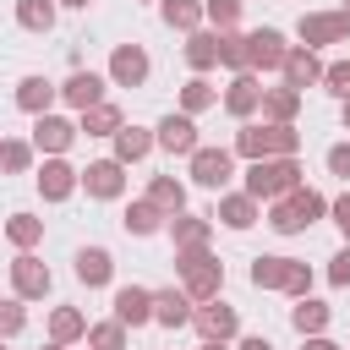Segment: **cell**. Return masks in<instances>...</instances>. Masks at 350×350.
Listing matches in <instances>:
<instances>
[{
  "mask_svg": "<svg viewBox=\"0 0 350 350\" xmlns=\"http://www.w3.org/2000/svg\"><path fill=\"white\" fill-rule=\"evenodd\" d=\"M175 268H180V290L191 301H213L219 284H224V262L208 252V246H180L175 252Z\"/></svg>",
  "mask_w": 350,
  "mask_h": 350,
  "instance_id": "1",
  "label": "cell"
},
{
  "mask_svg": "<svg viewBox=\"0 0 350 350\" xmlns=\"http://www.w3.org/2000/svg\"><path fill=\"white\" fill-rule=\"evenodd\" d=\"M301 186V164H295V153H273V159H252V170H246V191L262 202H273V197H284V191H295Z\"/></svg>",
  "mask_w": 350,
  "mask_h": 350,
  "instance_id": "2",
  "label": "cell"
},
{
  "mask_svg": "<svg viewBox=\"0 0 350 350\" xmlns=\"http://www.w3.org/2000/svg\"><path fill=\"white\" fill-rule=\"evenodd\" d=\"M328 213V202L312 191V186H295V191H284V197H273V208H268V224L279 230V235H295V230H306V224H317Z\"/></svg>",
  "mask_w": 350,
  "mask_h": 350,
  "instance_id": "3",
  "label": "cell"
},
{
  "mask_svg": "<svg viewBox=\"0 0 350 350\" xmlns=\"http://www.w3.org/2000/svg\"><path fill=\"white\" fill-rule=\"evenodd\" d=\"M295 148H301L295 126H279V120L241 126V137H235V153H241V159H273V153H295Z\"/></svg>",
  "mask_w": 350,
  "mask_h": 350,
  "instance_id": "4",
  "label": "cell"
},
{
  "mask_svg": "<svg viewBox=\"0 0 350 350\" xmlns=\"http://www.w3.org/2000/svg\"><path fill=\"white\" fill-rule=\"evenodd\" d=\"M295 33H301L306 49H317V44H345V38H350V16H345V11H306Z\"/></svg>",
  "mask_w": 350,
  "mask_h": 350,
  "instance_id": "5",
  "label": "cell"
},
{
  "mask_svg": "<svg viewBox=\"0 0 350 350\" xmlns=\"http://www.w3.org/2000/svg\"><path fill=\"white\" fill-rule=\"evenodd\" d=\"M109 82H115V88H142V82H148V49H142V44H115V55H109Z\"/></svg>",
  "mask_w": 350,
  "mask_h": 350,
  "instance_id": "6",
  "label": "cell"
},
{
  "mask_svg": "<svg viewBox=\"0 0 350 350\" xmlns=\"http://www.w3.org/2000/svg\"><path fill=\"white\" fill-rule=\"evenodd\" d=\"M230 175H235V159H230V148H197V153H191V180H197V186L219 191Z\"/></svg>",
  "mask_w": 350,
  "mask_h": 350,
  "instance_id": "7",
  "label": "cell"
},
{
  "mask_svg": "<svg viewBox=\"0 0 350 350\" xmlns=\"http://www.w3.org/2000/svg\"><path fill=\"white\" fill-rule=\"evenodd\" d=\"M284 33H273V27H257V33H246V66L252 71H273V66H284Z\"/></svg>",
  "mask_w": 350,
  "mask_h": 350,
  "instance_id": "8",
  "label": "cell"
},
{
  "mask_svg": "<svg viewBox=\"0 0 350 350\" xmlns=\"http://www.w3.org/2000/svg\"><path fill=\"white\" fill-rule=\"evenodd\" d=\"M191 323H197V334H202V339H230V334L241 328L235 306H230V301H219V295H213V301H202V306L191 312Z\"/></svg>",
  "mask_w": 350,
  "mask_h": 350,
  "instance_id": "9",
  "label": "cell"
},
{
  "mask_svg": "<svg viewBox=\"0 0 350 350\" xmlns=\"http://www.w3.org/2000/svg\"><path fill=\"white\" fill-rule=\"evenodd\" d=\"M11 284H16L22 301H44V295H49V268H44L33 252H22V257L11 262Z\"/></svg>",
  "mask_w": 350,
  "mask_h": 350,
  "instance_id": "10",
  "label": "cell"
},
{
  "mask_svg": "<svg viewBox=\"0 0 350 350\" xmlns=\"http://www.w3.org/2000/svg\"><path fill=\"white\" fill-rule=\"evenodd\" d=\"M153 142H159L164 153H186V159H191V153L202 148V142H197V126H191V115H164V120H159V137H153Z\"/></svg>",
  "mask_w": 350,
  "mask_h": 350,
  "instance_id": "11",
  "label": "cell"
},
{
  "mask_svg": "<svg viewBox=\"0 0 350 350\" xmlns=\"http://www.w3.org/2000/svg\"><path fill=\"white\" fill-rule=\"evenodd\" d=\"M115 317H120L126 328L153 323V290H142V284H120V290H115Z\"/></svg>",
  "mask_w": 350,
  "mask_h": 350,
  "instance_id": "12",
  "label": "cell"
},
{
  "mask_svg": "<svg viewBox=\"0 0 350 350\" xmlns=\"http://www.w3.org/2000/svg\"><path fill=\"white\" fill-rule=\"evenodd\" d=\"M120 170H126L120 159H98V164H88V170H82L88 197H120V191H126V175H120Z\"/></svg>",
  "mask_w": 350,
  "mask_h": 350,
  "instance_id": "13",
  "label": "cell"
},
{
  "mask_svg": "<svg viewBox=\"0 0 350 350\" xmlns=\"http://www.w3.org/2000/svg\"><path fill=\"white\" fill-rule=\"evenodd\" d=\"M279 71H284V82H290V88H312V82H323V71H328V66L301 44V49H284V66H279Z\"/></svg>",
  "mask_w": 350,
  "mask_h": 350,
  "instance_id": "14",
  "label": "cell"
},
{
  "mask_svg": "<svg viewBox=\"0 0 350 350\" xmlns=\"http://www.w3.org/2000/svg\"><path fill=\"white\" fill-rule=\"evenodd\" d=\"M60 98H66L71 109H93V104H104V77H93V71H71V77L60 82Z\"/></svg>",
  "mask_w": 350,
  "mask_h": 350,
  "instance_id": "15",
  "label": "cell"
},
{
  "mask_svg": "<svg viewBox=\"0 0 350 350\" xmlns=\"http://www.w3.org/2000/svg\"><path fill=\"white\" fill-rule=\"evenodd\" d=\"M224 109L241 115V120H246L252 109H262V82H257L252 71H235V82L224 88Z\"/></svg>",
  "mask_w": 350,
  "mask_h": 350,
  "instance_id": "16",
  "label": "cell"
},
{
  "mask_svg": "<svg viewBox=\"0 0 350 350\" xmlns=\"http://www.w3.org/2000/svg\"><path fill=\"white\" fill-rule=\"evenodd\" d=\"M71 137H77V126L60 120V115H38V120H33V148H38V153H66Z\"/></svg>",
  "mask_w": 350,
  "mask_h": 350,
  "instance_id": "17",
  "label": "cell"
},
{
  "mask_svg": "<svg viewBox=\"0 0 350 350\" xmlns=\"http://www.w3.org/2000/svg\"><path fill=\"white\" fill-rule=\"evenodd\" d=\"M77 180H82V170H71L66 159H49V164L38 170V191H44L49 202H66V197L77 191Z\"/></svg>",
  "mask_w": 350,
  "mask_h": 350,
  "instance_id": "18",
  "label": "cell"
},
{
  "mask_svg": "<svg viewBox=\"0 0 350 350\" xmlns=\"http://www.w3.org/2000/svg\"><path fill=\"white\" fill-rule=\"evenodd\" d=\"M153 323L186 328V323H191V295H186V290H153Z\"/></svg>",
  "mask_w": 350,
  "mask_h": 350,
  "instance_id": "19",
  "label": "cell"
},
{
  "mask_svg": "<svg viewBox=\"0 0 350 350\" xmlns=\"http://www.w3.org/2000/svg\"><path fill=\"white\" fill-rule=\"evenodd\" d=\"M55 82H44V77H22L16 82V109H27V115H49V104H55Z\"/></svg>",
  "mask_w": 350,
  "mask_h": 350,
  "instance_id": "20",
  "label": "cell"
},
{
  "mask_svg": "<svg viewBox=\"0 0 350 350\" xmlns=\"http://www.w3.org/2000/svg\"><path fill=\"white\" fill-rule=\"evenodd\" d=\"M295 109H301V88H262V115L268 120H279V126H290L295 120Z\"/></svg>",
  "mask_w": 350,
  "mask_h": 350,
  "instance_id": "21",
  "label": "cell"
},
{
  "mask_svg": "<svg viewBox=\"0 0 350 350\" xmlns=\"http://www.w3.org/2000/svg\"><path fill=\"white\" fill-rule=\"evenodd\" d=\"M148 153H153V131H142V126H120L115 131V159L120 164H137Z\"/></svg>",
  "mask_w": 350,
  "mask_h": 350,
  "instance_id": "22",
  "label": "cell"
},
{
  "mask_svg": "<svg viewBox=\"0 0 350 350\" xmlns=\"http://www.w3.org/2000/svg\"><path fill=\"white\" fill-rule=\"evenodd\" d=\"M109 273H115V262H109L104 246H82L77 252V279L82 284H109Z\"/></svg>",
  "mask_w": 350,
  "mask_h": 350,
  "instance_id": "23",
  "label": "cell"
},
{
  "mask_svg": "<svg viewBox=\"0 0 350 350\" xmlns=\"http://www.w3.org/2000/svg\"><path fill=\"white\" fill-rule=\"evenodd\" d=\"M213 219H224L230 230H246V224H257V197L252 191H235V197H224L219 202V213Z\"/></svg>",
  "mask_w": 350,
  "mask_h": 350,
  "instance_id": "24",
  "label": "cell"
},
{
  "mask_svg": "<svg viewBox=\"0 0 350 350\" xmlns=\"http://www.w3.org/2000/svg\"><path fill=\"white\" fill-rule=\"evenodd\" d=\"M164 219H170V213H164L159 202H148V197H142V202H131V208H126V219H120V224H126V235H153Z\"/></svg>",
  "mask_w": 350,
  "mask_h": 350,
  "instance_id": "25",
  "label": "cell"
},
{
  "mask_svg": "<svg viewBox=\"0 0 350 350\" xmlns=\"http://www.w3.org/2000/svg\"><path fill=\"white\" fill-rule=\"evenodd\" d=\"M208 219L202 213H170V235H175V246H208Z\"/></svg>",
  "mask_w": 350,
  "mask_h": 350,
  "instance_id": "26",
  "label": "cell"
},
{
  "mask_svg": "<svg viewBox=\"0 0 350 350\" xmlns=\"http://www.w3.org/2000/svg\"><path fill=\"white\" fill-rule=\"evenodd\" d=\"M148 202H159L164 213H180V208H186V186H180L175 175H153V180H148Z\"/></svg>",
  "mask_w": 350,
  "mask_h": 350,
  "instance_id": "27",
  "label": "cell"
},
{
  "mask_svg": "<svg viewBox=\"0 0 350 350\" xmlns=\"http://www.w3.org/2000/svg\"><path fill=\"white\" fill-rule=\"evenodd\" d=\"M290 262H295V257H257V262H252V284H257V290H284Z\"/></svg>",
  "mask_w": 350,
  "mask_h": 350,
  "instance_id": "28",
  "label": "cell"
},
{
  "mask_svg": "<svg viewBox=\"0 0 350 350\" xmlns=\"http://www.w3.org/2000/svg\"><path fill=\"white\" fill-rule=\"evenodd\" d=\"M49 334H55V345H71V339H82V334H88V317H82L77 306H55Z\"/></svg>",
  "mask_w": 350,
  "mask_h": 350,
  "instance_id": "29",
  "label": "cell"
},
{
  "mask_svg": "<svg viewBox=\"0 0 350 350\" xmlns=\"http://www.w3.org/2000/svg\"><path fill=\"white\" fill-rule=\"evenodd\" d=\"M82 131H88V137H115V131H120V109H115V104L82 109Z\"/></svg>",
  "mask_w": 350,
  "mask_h": 350,
  "instance_id": "30",
  "label": "cell"
},
{
  "mask_svg": "<svg viewBox=\"0 0 350 350\" xmlns=\"http://www.w3.org/2000/svg\"><path fill=\"white\" fill-rule=\"evenodd\" d=\"M16 22H22L27 33H49V27H55V5H49V0H16Z\"/></svg>",
  "mask_w": 350,
  "mask_h": 350,
  "instance_id": "31",
  "label": "cell"
},
{
  "mask_svg": "<svg viewBox=\"0 0 350 350\" xmlns=\"http://www.w3.org/2000/svg\"><path fill=\"white\" fill-rule=\"evenodd\" d=\"M186 60H191L197 71L219 66V33H191V38H186Z\"/></svg>",
  "mask_w": 350,
  "mask_h": 350,
  "instance_id": "32",
  "label": "cell"
},
{
  "mask_svg": "<svg viewBox=\"0 0 350 350\" xmlns=\"http://www.w3.org/2000/svg\"><path fill=\"white\" fill-rule=\"evenodd\" d=\"M290 323H295L301 334H323V328H328V306H323V301H312V295H301V306L290 312Z\"/></svg>",
  "mask_w": 350,
  "mask_h": 350,
  "instance_id": "33",
  "label": "cell"
},
{
  "mask_svg": "<svg viewBox=\"0 0 350 350\" xmlns=\"http://www.w3.org/2000/svg\"><path fill=\"white\" fill-rule=\"evenodd\" d=\"M219 66H230V71H252L246 66V33H219Z\"/></svg>",
  "mask_w": 350,
  "mask_h": 350,
  "instance_id": "34",
  "label": "cell"
},
{
  "mask_svg": "<svg viewBox=\"0 0 350 350\" xmlns=\"http://www.w3.org/2000/svg\"><path fill=\"white\" fill-rule=\"evenodd\" d=\"M5 235L27 252V246H38L44 241V219H33V213H11V224H5Z\"/></svg>",
  "mask_w": 350,
  "mask_h": 350,
  "instance_id": "35",
  "label": "cell"
},
{
  "mask_svg": "<svg viewBox=\"0 0 350 350\" xmlns=\"http://www.w3.org/2000/svg\"><path fill=\"white\" fill-rule=\"evenodd\" d=\"M164 22H170V27H180V33H197L202 5H197V0H164Z\"/></svg>",
  "mask_w": 350,
  "mask_h": 350,
  "instance_id": "36",
  "label": "cell"
},
{
  "mask_svg": "<svg viewBox=\"0 0 350 350\" xmlns=\"http://www.w3.org/2000/svg\"><path fill=\"white\" fill-rule=\"evenodd\" d=\"M88 345H93V350H126V323H120V317L93 323V328H88Z\"/></svg>",
  "mask_w": 350,
  "mask_h": 350,
  "instance_id": "37",
  "label": "cell"
},
{
  "mask_svg": "<svg viewBox=\"0 0 350 350\" xmlns=\"http://www.w3.org/2000/svg\"><path fill=\"white\" fill-rule=\"evenodd\" d=\"M213 98H219V93H213V82H202V77H191V82L180 88V109H186V115H197V109H208Z\"/></svg>",
  "mask_w": 350,
  "mask_h": 350,
  "instance_id": "38",
  "label": "cell"
},
{
  "mask_svg": "<svg viewBox=\"0 0 350 350\" xmlns=\"http://www.w3.org/2000/svg\"><path fill=\"white\" fill-rule=\"evenodd\" d=\"M202 16H208L219 33H230V27L241 22V0H208V5H202Z\"/></svg>",
  "mask_w": 350,
  "mask_h": 350,
  "instance_id": "39",
  "label": "cell"
},
{
  "mask_svg": "<svg viewBox=\"0 0 350 350\" xmlns=\"http://www.w3.org/2000/svg\"><path fill=\"white\" fill-rule=\"evenodd\" d=\"M27 164H33V148H27V142H16V137H11V142H0V170L22 175Z\"/></svg>",
  "mask_w": 350,
  "mask_h": 350,
  "instance_id": "40",
  "label": "cell"
},
{
  "mask_svg": "<svg viewBox=\"0 0 350 350\" xmlns=\"http://www.w3.org/2000/svg\"><path fill=\"white\" fill-rule=\"evenodd\" d=\"M22 323H27V312H22V295H16V301H0V339L22 334Z\"/></svg>",
  "mask_w": 350,
  "mask_h": 350,
  "instance_id": "41",
  "label": "cell"
},
{
  "mask_svg": "<svg viewBox=\"0 0 350 350\" xmlns=\"http://www.w3.org/2000/svg\"><path fill=\"white\" fill-rule=\"evenodd\" d=\"M306 290H312V268H306V262H290V279H284V295H295V301H301Z\"/></svg>",
  "mask_w": 350,
  "mask_h": 350,
  "instance_id": "42",
  "label": "cell"
},
{
  "mask_svg": "<svg viewBox=\"0 0 350 350\" xmlns=\"http://www.w3.org/2000/svg\"><path fill=\"white\" fill-rule=\"evenodd\" d=\"M323 82H328L339 98H350V60H334V66L323 71Z\"/></svg>",
  "mask_w": 350,
  "mask_h": 350,
  "instance_id": "43",
  "label": "cell"
},
{
  "mask_svg": "<svg viewBox=\"0 0 350 350\" xmlns=\"http://www.w3.org/2000/svg\"><path fill=\"white\" fill-rule=\"evenodd\" d=\"M328 279H334V284H339V290H345V284H350V246H345V252H334V257H328Z\"/></svg>",
  "mask_w": 350,
  "mask_h": 350,
  "instance_id": "44",
  "label": "cell"
},
{
  "mask_svg": "<svg viewBox=\"0 0 350 350\" xmlns=\"http://www.w3.org/2000/svg\"><path fill=\"white\" fill-rule=\"evenodd\" d=\"M328 170L350 180V142H334V148H328Z\"/></svg>",
  "mask_w": 350,
  "mask_h": 350,
  "instance_id": "45",
  "label": "cell"
},
{
  "mask_svg": "<svg viewBox=\"0 0 350 350\" xmlns=\"http://www.w3.org/2000/svg\"><path fill=\"white\" fill-rule=\"evenodd\" d=\"M334 224H339V230H345V241H350V191L334 202Z\"/></svg>",
  "mask_w": 350,
  "mask_h": 350,
  "instance_id": "46",
  "label": "cell"
},
{
  "mask_svg": "<svg viewBox=\"0 0 350 350\" xmlns=\"http://www.w3.org/2000/svg\"><path fill=\"white\" fill-rule=\"evenodd\" d=\"M241 350H273V345H268L262 334H252V339H241Z\"/></svg>",
  "mask_w": 350,
  "mask_h": 350,
  "instance_id": "47",
  "label": "cell"
},
{
  "mask_svg": "<svg viewBox=\"0 0 350 350\" xmlns=\"http://www.w3.org/2000/svg\"><path fill=\"white\" fill-rule=\"evenodd\" d=\"M306 350H339V345H334V339H323V334H312V345H306Z\"/></svg>",
  "mask_w": 350,
  "mask_h": 350,
  "instance_id": "48",
  "label": "cell"
},
{
  "mask_svg": "<svg viewBox=\"0 0 350 350\" xmlns=\"http://www.w3.org/2000/svg\"><path fill=\"white\" fill-rule=\"evenodd\" d=\"M202 350H224V339H208V345H202Z\"/></svg>",
  "mask_w": 350,
  "mask_h": 350,
  "instance_id": "49",
  "label": "cell"
},
{
  "mask_svg": "<svg viewBox=\"0 0 350 350\" xmlns=\"http://www.w3.org/2000/svg\"><path fill=\"white\" fill-rule=\"evenodd\" d=\"M345 126H350V98H345Z\"/></svg>",
  "mask_w": 350,
  "mask_h": 350,
  "instance_id": "50",
  "label": "cell"
},
{
  "mask_svg": "<svg viewBox=\"0 0 350 350\" xmlns=\"http://www.w3.org/2000/svg\"><path fill=\"white\" fill-rule=\"evenodd\" d=\"M60 5H88V0H60Z\"/></svg>",
  "mask_w": 350,
  "mask_h": 350,
  "instance_id": "51",
  "label": "cell"
},
{
  "mask_svg": "<svg viewBox=\"0 0 350 350\" xmlns=\"http://www.w3.org/2000/svg\"><path fill=\"white\" fill-rule=\"evenodd\" d=\"M345 16H350V0H345Z\"/></svg>",
  "mask_w": 350,
  "mask_h": 350,
  "instance_id": "52",
  "label": "cell"
},
{
  "mask_svg": "<svg viewBox=\"0 0 350 350\" xmlns=\"http://www.w3.org/2000/svg\"><path fill=\"white\" fill-rule=\"evenodd\" d=\"M49 350H66V345H49Z\"/></svg>",
  "mask_w": 350,
  "mask_h": 350,
  "instance_id": "53",
  "label": "cell"
},
{
  "mask_svg": "<svg viewBox=\"0 0 350 350\" xmlns=\"http://www.w3.org/2000/svg\"><path fill=\"white\" fill-rule=\"evenodd\" d=\"M0 350H5V345H0Z\"/></svg>",
  "mask_w": 350,
  "mask_h": 350,
  "instance_id": "54",
  "label": "cell"
}]
</instances>
